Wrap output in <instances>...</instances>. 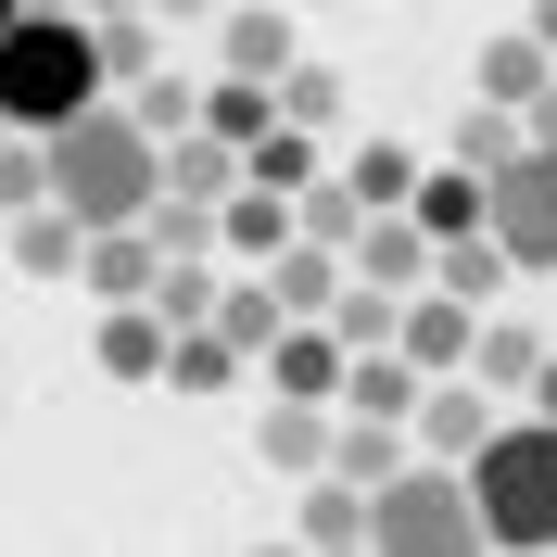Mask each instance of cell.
Returning <instances> with one entry per match:
<instances>
[{"label":"cell","mask_w":557,"mask_h":557,"mask_svg":"<svg viewBox=\"0 0 557 557\" xmlns=\"http://www.w3.org/2000/svg\"><path fill=\"white\" fill-rule=\"evenodd\" d=\"M13 253H26V267H38V278H64V267H76V253H89V228H76V215H64V203H38V215H13Z\"/></svg>","instance_id":"30"},{"label":"cell","mask_w":557,"mask_h":557,"mask_svg":"<svg viewBox=\"0 0 557 557\" xmlns=\"http://www.w3.org/2000/svg\"><path fill=\"white\" fill-rule=\"evenodd\" d=\"M253 557H305V545H253Z\"/></svg>","instance_id":"44"},{"label":"cell","mask_w":557,"mask_h":557,"mask_svg":"<svg viewBox=\"0 0 557 557\" xmlns=\"http://www.w3.org/2000/svg\"><path fill=\"white\" fill-rule=\"evenodd\" d=\"M469 507L494 557H557V418H494V444L469 456Z\"/></svg>","instance_id":"3"},{"label":"cell","mask_w":557,"mask_h":557,"mask_svg":"<svg viewBox=\"0 0 557 557\" xmlns=\"http://www.w3.org/2000/svg\"><path fill=\"white\" fill-rule=\"evenodd\" d=\"M532 139H520V114H494V102H469V127H456V165L469 177H494V165H520Z\"/></svg>","instance_id":"32"},{"label":"cell","mask_w":557,"mask_h":557,"mask_svg":"<svg viewBox=\"0 0 557 557\" xmlns=\"http://www.w3.org/2000/svg\"><path fill=\"white\" fill-rule=\"evenodd\" d=\"M482 190L494 177H469V165H418V228H431V242H469V228H482Z\"/></svg>","instance_id":"15"},{"label":"cell","mask_w":557,"mask_h":557,"mask_svg":"<svg viewBox=\"0 0 557 557\" xmlns=\"http://www.w3.org/2000/svg\"><path fill=\"white\" fill-rule=\"evenodd\" d=\"M292 64H305V51H292V13H228V76H267L278 89Z\"/></svg>","instance_id":"23"},{"label":"cell","mask_w":557,"mask_h":557,"mask_svg":"<svg viewBox=\"0 0 557 557\" xmlns=\"http://www.w3.org/2000/svg\"><path fill=\"white\" fill-rule=\"evenodd\" d=\"M215 292H228V278L190 253V267H165V278H152V317H165V330H215Z\"/></svg>","instance_id":"31"},{"label":"cell","mask_w":557,"mask_h":557,"mask_svg":"<svg viewBox=\"0 0 557 557\" xmlns=\"http://www.w3.org/2000/svg\"><path fill=\"white\" fill-rule=\"evenodd\" d=\"M215 242L242 253V267H278L305 228H292V203H278V190H228V203H215Z\"/></svg>","instance_id":"12"},{"label":"cell","mask_w":557,"mask_h":557,"mask_svg":"<svg viewBox=\"0 0 557 557\" xmlns=\"http://www.w3.org/2000/svg\"><path fill=\"white\" fill-rule=\"evenodd\" d=\"M102 76H152V26L139 13H102Z\"/></svg>","instance_id":"37"},{"label":"cell","mask_w":557,"mask_h":557,"mask_svg":"<svg viewBox=\"0 0 557 557\" xmlns=\"http://www.w3.org/2000/svg\"><path fill=\"white\" fill-rule=\"evenodd\" d=\"M228 368H242V355L215 343V330H177V343H165V381L177 393H228Z\"/></svg>","instance_id":"34"},{"label":"cell","mask_w":557,"mask_h":557,"mask_svg":"<svg viewBox=\"0 0 557 557\" xmlns=\"http://www.w3.org/2000/svg\"><path fill=\"white\" fill-rule=\"evenodd\" d=\"M278 330H292V317H278V292H267V278H242V292H215V343H228V355H267Z\"/></svg>","instance_id":"26"},{"label":"cell","mask_w":557,"mask_h":557,"mask_svg":"<svg viewBox=\"0 0 557 557\" xmlns=\"http://www.w3.org/2000/svg\"><path fill=\"white\" fill-rule=\"evenodd\" d=\"M253 368H267V406H343V368H355V355L330 343L317 317H292V330L253 355Z\"/></svg>","instance_id":"7"},{"label":"cell","mask_w":557,"mask_h":557,"mask_svg":"<svg viewBox=\"0 0 557 557\" xmlns=\"http://www.w3.org/2000/svg\"><path fill=\"white\" fill-rule=\"evenodd\" d=\"M76 278H89L102 305H152V278H165V253H152V228H102V242L76 253Z\"/></svg>","instance_id":"11"},{"label":"cell","mask_w":557,"mask_h":557,"mask_svg":"<svg viewBox=\"0 0 557 557\" xmlns=\"http://www.w3.org/2000/svg\"><path fill=\"white\" fill-rule=\"evenodd\" d=\"M532 38H545V51H557V0H532Z\"/></svg>","instance_id":"41"},{"label":"cell","mask_w":557,"mask_h":557,"mask_svg":"<svg viewBox=\"0 0 557 557\" xmlns=\"http://www.w3.org/2000/svg\"><path fill=\"white\" fill-rule=\"evenodd\" d=\"M38 165H51V203L102 242V228H139V215L165 203V139L139 127L127 102H102V114H76V127H51L38 139Z\"/></svg>","instance_id":"1"},{"label":"cell","mask_w":557,"mask_h":557,"mask_svg":"<svg viewBox=\"0 0 557 557\" xmlns=\"http://www.w3.org/2000/svg\"><path fill=\"white\" fill-rule=\"evenodd\" d=\"M102 26L89 13H13V38H0V127H76V114H102Z\"/></svg>","instance_id":"2"},{"label":"cell","mask_w":557,"mask_h":557,"mask_svg":"<svg viewBox=\"0 0 557 557\" xmlns=\"http://www.w3.org/2000/svg\"><path fill=\"white\" fill-rule=\"evenodd\" d=\"M520 139H532V152H557V89H545V102L520 114Z\"/></svg>","instance_id":"38"},{"label":"cell","mask_w":557,"mask_h":557,"mask_svg":"<svg viewBox=\"0 0 557 557\" xmlns=\"http://www.w3.org/2000/svg\"><path fill=\"white\" fill-rule=\"evenodd\" d=\"M292 228H305V242H317V253H355V228H368V203H355L343 177H317L305 203H292Z\"/></svg>","instance_id":"29"},{"label":"cell","mask_w":557,"mask_h":557,"mask_svg":"<svg viewBox=\"0 0 557 557\" xmlns=\"http://www.w3.org/2000/svg\"><path fill=\"white\" fill-rule=\"evenodd\" d=\"M267 292H278V317H330V292H343V253L292 242V253H278V278H267Z\"/></svg>","instance_id":"25"},{"label":"cell","mask_w":557,"mask_h":557,"mask_svg":"<svg viewBox=\"0 0 557 557\" xmlns=\"http://www.w3.org/2000/svg\"><path fill=\"white\" fill-rule=\"evenodd\" d=\"M532 368H545V343H532V330H507V317H482V343H469V381H482V393H520Z\"/></svg>","instance_id":"27"},{"label":"cell","mask_w":557,"mask_h":557,"mask_svg":"<svg viewBox=\"0 0 557 557\" xmlns=\"http://www.w3.org/2000/svg\"><path fill=\"white\" fill-rule=\"evenodd\" d=\"M482 228L507 242V267H520V278H545V267H557V152H520V165H494Z\"/></svg>","instance_id":"5"},{"label":"cell","mask_w":557,"mask_h":557,"mask_svg":"<svg viewBox=\"0 0 557 557\" xmlns=\"http://www.w3.org/2000/svg\"><path fill=\"white\" fill-rule=\"evenodd\" d=\"M393 317H406V305H393V292H368V278H343L317 330H330V343H343V355H393Z\"/></svg>","instance_id":"22"},{"label":"cell","mask_w":557,"mask_h":557,"mask_svg":"<svg viewBox=\"0 0 557 557\" xmlns=\"http://www.w3.org/2000/svg\"><path fill=\"white\" fill-rule=\"evenodd\" d=\"M406 444L431 456V469H469V456L494 444V393H469V381H431V393H418V418H406Z\"/></svg>","instance_id":"8"},{"label":"cell","mask_w":557,"mask_h":557,"mask_svg":"<svg viewBox=\"0 0 557 557\" xmlns=\"http://www.w3.org/2000/svg\"><path fill=\"white\" fill-rule=\"evenodd\" d=\"M13 13H26V0H0V38H13Z\"/></svg>","instance_id":"43"},{"label":"cell","mask_w":557,"mask_h":557,"mask_svg":"<svg viewBox=\"0 0 557 557\" xmlns=\"http://www.w3.org/2000/svg\"><path fill=\"white\" fill-rule=\"evenodd\" d=\"M203 127H215V139H242V152H253V139L278 127V89H267V76H215V89H203Z\"/></svg>","instance_id":"24"},{"label":"cell","mask_w":557,"mask_h":557,"mask_svg":"<svg viewBox=\"0 0 557 557\" xmlns=\"http://www.w3.org/2000/svg\"><path fill=\"white\" fill-rule=\"evenodd\" d=\"M393 469H406V431H393V418H343V431H330V482L381 494Z\"/></svg>","instance_id":"16"},{"label":"cell","mask_w":557,"mask_h":557,"mask_svg":"<svg viewBox=\"0 0 557 557\" xmlns=\"http://www.w3.org/2000/svg\"><path fill=\"white\" fill-rule=\"evenodd\" d=\"M0 139H13V127H0Z\"/></svg>","instance_id":"46"},{"label":"cell","mask_w":557,"mask_h":557,"mask_svg":"<svg viewBox=\"0 0 557 557\" xmlns=\"http://www.w3.org/2000/svg\"><path fill=\"white\" fill-rule=\"evenodd\" d=\"M330 545H368V494L355 482H305V557H330Z\"/></svg>","instance_id":"28"},{"label":"cell","mask_w":557,"mask_h":557,"mask_svg":"<svg viewBox=\"0 0 557 557\" xmlns=\"http://www.w3.org/2000/svg\"><path fill=\"white\" fill-rule=\"evenodd\" d=\"M330 557H368V545H330Z\"/></svg>","instance_id":"45"},{"label":"cell","mask_w":557,"mask_h":557,"mask_svg":"<svg viewBox=\"0 0 557 557\" xmlns=\"http://www.w3.org/2000/svg\"><path fill=\"white\" fill-rule=\"evenodd\" d=\"M343 190H355L368 215H406V203H418V152H406V139H368V152L343 165Z\"/></svg>","instance_id":"21"},{"label":"cell","mask_w":557,"mask_h":557,"mask_svg":"<svg viewBox=\"0 0 557 557\" xmlns=\"http://www.w3.org/2000/svg\"><path fill=\"white\" fill-rule=\"evenodd\" d=\"M431 228H418V215H368V228H355V253H343V278H368V292H393V305H406V292H431Z\"/></svg>","instance_id":"9"},{"label":"cell","mask_w":557,"mask_h":557,"mask_svg":"<svg viewBox=\"0 0 557 557\" xmlns=\"http://www.w3.org/2000/svg\"><path fill=\"white\" fill-rule=\"evenodd\" d=\"M228 190H242V139H215V127H177V139H165V203L215 215Z\"/></svg>","instance_id":"10"},{"label":"cell","mask_w":557,"mask_h":557,"mask_svg":"<svg viewBox=\"0 0 557 557\" xmlns=\"http://www.w3.org/2000/svg\"><path fill=\"white\" fill-rule=\"evenodd\" d=\"M545 89H557V51H545V38H494V51H482V102L494 114H532V102H545Z\"/></svg>","instance_id":"13"},{"label":"cell","mask_w":557,"mask_h":557,"mask_svg":"<svg viewBox=\"0 0 557 557\" xmlns=\"http://www.w3.org/2000/svg\"><path fill=\"white\" fill-rule=\"evenodd\" d=\"M507 242H494V228H469V242H444L431 253V292H456V305H494V292H507Z\"/></svg>","instance_id":"18"},{"label":"cell","mask_w":557,"mask_h":557,"mask_svg":"<svg viewBox=\"0 0 557 557\" xmlns=\"http://www.w3.org/2000/svg\"><path fill=\"white\" fill-rule=\"evenodd\" d=\"M469 343H482V305H456V292H406L393 355H406L418 381H469Z\"/></svg>","instance_id":"6"},{"label":"cell","mask_w":557,"mask_h":557,"mask_svg":"<svg viewBox=\"0 0 557 557\" xmlns=\"http://www.w3.org/2000/svg\"><path fill=\"white\" fill-rule=\"evenodd\" d=\"M242 190H278V203H305V190H317V139H305V127H267V139L242 152Z\"/></svg>","instance_id":"20"},{"label":"cell","mask_w":557,"mask_h":557,"mask_svg":"<svg viewBox=\"0 0 557 557\" xmlns=\"http://www.w3.org/2000/svg\"><path fill=\"white\" fill-rule=\"evenodd\" d=\"M38 203H51V165H38V139H26V152L0 139V215H38Z\"/></svg>","instance_id":"36"},{"label":"cell","mask_w":557,"mask_h":557,"mask_svg":"<svg viewBox=\"0 0 557 557\" xmlns=\"http://www.w3.org/2000/svg\"><path fill=\"white\" fill-rule=\"evenodd\" d=\"M520 393H532V418H557V355H545V368H532Z\"/></svg>","instance_id":"39"},{"label":"cell","mask_w":557,"mask_h":557,"mask_svg":"<svg viewBox=\"0 0 557 557\" xmlns=\"http://www.w3.org/2000/svg\"><path fill=\"white\" fill-rule=\"evenodd\" d=\"M165 343H177V330L152 305H102V368H114V381H165Z\"/></svg>","instance_id":"17"},{"label":"cell","mask_w":557,"mask_h":557,"mask_svg":"<svg viewBox=\"0 0 557 557\" xmlns=\"http://www.w3.org/2000/svg\"><path fill=\"white\" fill-rule=\"evenodd\" d=\"M253 444H267L278 482H330V406H267V431H253Z\"/></svg>","instance_id":"14"},{"label":"cell","mask_w":557,"mask_h":557,"mask_svg":"<svg viewBox=\"0 0 557 557\" xmlns=\"http://www.w3.org/2000/svg\"><path fill=\"white\" fill-rule=\"evenodd\" d=\"M330 114H343V76H330V64H292V76H278V127H330Z\"/></svg>","instance_id":"33"},{"label":"cell","mask_w":557,"mask_h":557,"mask_svg":"<svg viewBox=\"0 0 557 557\" xmlns=\"http://www.w3.org/2000/svg\"><path fill=\"white\" fill-rule=\"evenodd\" d=\"M152 13H165V26H190V13H215V0H152Z\"/></svg>","instance_id":"40"},{"label":"cell","mask_w":557,"mask_h":557,"mask_svg":"<svg viewBox=\"0 0 557 557\" xmlns=\"http://www.w3.org/2000/svg\"><path fill=\"white\" fill-rule=\"evenodd\" d=\"M139 127H152V139H177V127H203V89H177V76H139Z\"/></svg>","instance_id":"35"},{"label":"cell","mask_w":557,"mask_h":557,"mask_svg":"<svg viewBox=\"0 0 557 557\" xmlns=\"http://www.w3.org/2000/svg\"><path fill=\"white\" fill-rule=\"evenodd\" d=\"M368 557H494L482 545V507H469V469L406 456V469L368 494Z\"/></svg>","instance_id":"4"},{"label":"cell","mask_w":557,"mask_h":557,"mask_svg":"<svg viewBox=\"0 0 557 557\" xmlns=\"http://www.w3.org/2000/svg\"><path fill=\"white\" fill-rule=\"evenodd\" d=\"M418 393H431V381H418L406 355H355V368H343V406L355 418H393V431L418 418Z\"/></svg>","instance_id":"19"},{"label":"cell","mask_w":557,"mask_h":557,"mask_svg":"<svg viewBox=\"0 0 557 557\" xmlns=\"http://www.w3.org/2000/svg\"><path fill=\"white\" fill-rule=\"evenodd\" d=\"M76 13H89V26H102V13H139V0H76Z\"/></svg>","instance_id":"42"}]
</instances>
